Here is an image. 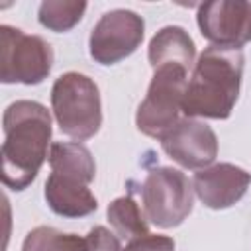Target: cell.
Segmentation results:
<instances>
[{
  "instance_id": "obj_11",
  "label": "cell",
  "mask_w": 251,
  "mask_h": 251,
  "mask_svg": "<svg viewBox=\"0 0 251 251\" xmlns=\"http://www.w3.org/2000/svg\"><path fill=\"white\" fill-rule=\"evenodd\" d=\"M251 184V173L233 163H216L200 169L192 178V188L210 210H226L237 204Z\"/></svg>"
},
{
  "instance_id": "obj_10",
  "label": "cell",
  "mask_w": 251,
  "mask_h": 251,
  "mask_svg": "<svg viewBox=\"0 0 251 251\" xmlns=\"http://www.w3.org/2000/svg\"><path fill=\"white\" fill-rule=\"evenodd\" d=\"M159 141L163 151L184 169H206L218 157V137L214 129L196 118L178 120Z\"/></svg>"
},
{
  "instance_id": "obj_7",
  "label": "cell",
  "mask_w": 251,
  "mask_h": 251,
  "mask_svg": "<svg viewBox=\"0 0 251 251\" xmlns=\"http://www.w3.org/2000/svg\"><path fill=\"white\" fill-rule=\"evenodd\" d=\"M53 61V47L41 35L0 25V80L4 84H39L49 76Z\"/></svg>"
},
{
  "instance_id": "obj_13",
  "label": "cell",
  "mask_w": 251,
  "mask_h": 251,
  "mask_svg": "<svg viewBox=\"0 0 251 251\" xmlns=\"http://www.w3.org/2000/svg\"><path fill=\"white\" fill-rule=\"evenodd\" d=\"M108 222L114 227L116 235L120 239L131 241L135 237H143L149 233V226H147V218L141 212L139 204L133 200V196H120L114 198L108 204Z\"/></svg>"
},
{
  "instance_id": "obj_15",
  "label": "cell",
  "mask_w": 251,
  "mask_h": 251,
  "mask_svg": "<svg viewBox=\"0 0 251 251\" xmlns=\"http://www.w3.org/2000/svg\"><path fill=\"white\" fill-rule=\"evenodd\" d=\"M22 251H88L86 237L76 233H63L49 226H37L27 231Z\"/></svg>"
},
{
  "instance_id": "obj_17",
  "label": "cell",
  "mask_w": 251,
  "mask_h": 251,
  "mask_svg": "<svg viewBox=\"0 0 251 251\" xmlns=\"http://www.w3.org/2000/svg\"><path fill=\"white\" fill-rule=\"evenodd\" d=\"M86 243L88 251H124L120 245V237L104 226H94L86 235Z\"/></svg>"
},
{
  "instance_id": "obj_5",
  "label": "cell",
  "mask_w": 251,
  "mask_h": 251,
  "mask_svg": "<svg viewBox=\"0 0 251 251\" xmlns=\"http://www.w3.org/2000/svg\"><path fill=\"white\" fill-rule=\"evenodd\" d=\"M139 196L147 222L161 229L180 226L194 206L192 182L173 167L149 169L139 184Z\"/></svg>"
},
{
  "instance_id": "obj_3",
  "label": "cell",
  "mask_w": 251,
  "mask_h": 251,
  "mask_svg": "<svg viewBox=\"0 0 251 251\" xmlns=\"http://www.w3.org/2000/svg\"><path fill=\"white\" fill-rule=\"evenodd\" d=\"M51 175L43 196L49 210L63 218H84L98 208L88 184L96 176L94 157L80 141H55L49 149Z\"/></svg>"
},
{
  "instance_id": "obj_1",
  "label": "cell",
  "mask_w": 251,
  "mask_h": 251,
  "mask_svg": "<svg viewBox=\"0 0 251 251\" xmlns=\"http://www.w3.org/2000/svg\"><path fill=\"white\" fill-rule=\"evenodd\" d=\"M2 182L12 190H25L37 176L51 149V116L35 100H16L4 110Z\"/></svg>"
},
{
  "instance_id": "obj_12",
  "label": "cell",
  "mask_w": 251,
  "mask_h": 251,
  "mask_svg": "<svg viewBox=\"0 0 251 251\" xmlns=\"http://www.w3.org/2000/svg\"><path fill=\"white\" fill-rule=\"evenodd\" d=\"M196 45L188 31L180 25H165L161 27L149 41L147 59L149 65L155 69L165 63H175L190 69L194 65Z\"/></svg>"
},
{
  "instance_id": "obj_16",
  "label": "cell",
  "mask_w": 251,
  "mask_h": 251,
  "mask_svg": "<svg viewBox=\"0 0 251 251\" xmlns=\"http://www.w3.org/2000/svg\"><path fill=\"white\" fill-rule=\"evenodd\" d=\"M124 251H175V239L169 235L147 233L126 243Z\"/></svg>"
},
{
  "instance_id": "obj_8",
  "label": "cell",
  "mask_w": 251,
  "mask_h": 251,
  "mask_svg": "<svg viewBox=\"0 0 251 251\" xmlns=\"http://www.w3.org/2000/svg\"><path fill=\"white\" fill-rule=\"evenodd\" d=\"M145 22L133 10H110L94 24L88 37L90 57L98 65H116L137 51L143 41Z\"/></svg>"
},
{
  "instance_id": "obj_6",
  "label": "cell",
  "mask_w": 251,
  "mask_h": 251,
  "mask_svg": "<svg viewBox=\"0 0 251 251\" xmlns=\"http://www.w3.org/2000/svg\"><path fill=\"white\" fill-rule=\"evenodd\" d=\"M186 76L188 69L175 63H165L153 69L147 94L135 114V126L143 135L161 139L178 122L188 84Z\"/></svg>"
},
{
  "instance_id": "obj_2",
  "label": "cell",
  "mask_w": 251,
  "mask_h": 251,
  "mask_svg": "<svg viewBox=\"0 0 251 251\" xmlns=\"http://www.w3.org/2000/svg\"><path fill=\"white\" fill-rule=\"evenodd\" d=\"M241 75V49L206 47L198 55L184 90L182 112L186 118L227 120L239 98Z\"/></svg>"
},
{
  "instance_id": "obj_4",
  "label": "cell",
  "mask_w": 251,
  "mask_h": 251,
  "mask_svg": "<svg viewBox=\"0 0 251 251\" xmlns=\"http://www.w3.org/2000/svg\"><path fill=\"white\" fill-rule=\"evenodd\" d=\"M51 108L59 129L76 141L94 137L102 126L100 90L88 75L69 71L55 78Z\"/></svg>"
},
{
  "instance_id": "obj_14",
  "label": "cell",
  "mask_w": 251,
  "mask_h": 251,
  "mask_svg": "<svg viewBox=\"0 0 251 251\" xmlns=\"http://www.w3.org/2000/svg\"><path fill=\"white\" fill-rule=\"evenodd\" d=\"M86 2L78 0H45L39 4L37 20L43 27L55 33L73 29L86 12Z\"/></svg>"
},
{
  "instance_id": "obj_9",
  "label": "cell",
  "mask_w": 251,
  "mask_h": 251,
  "mask_svg": "<svg viewBox=\"0 0 251 251\" xmlns=\"http://www.w3.org/2000/svg\"><path fill=\"white\" fill-rule=\"evenodd\" d=\"M196 22L202 37L216 47L241 49L251 41V2L212 0L198 6Z\"/></svg>"
}]
</instances>
